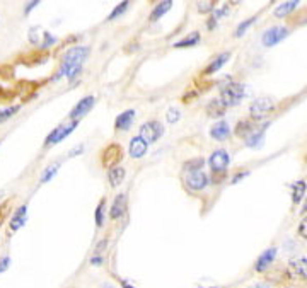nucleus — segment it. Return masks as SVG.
<instances>
[{"instance_id": "obj_17", "label": "nucleus", "mask_w": 307, "mask_h": 288, "mask_svg": "<svg viewBox=\"0 0 307 288\" xmlns=\"http://www.w3.org/2000/svg\"><path fill=\"white\" fill-rule=\"evenodd\" d=\"M229 60H231V53H229V51L220 53V55L217 56L215 60H212V62L208 63V67H206L205 70H203V75H214V73L219 72L220 68L224 67Z\"/></svg>"}, {"instance_id": "obj_15", "label": "nucleus", "mask_w": 307, "mask_h": 288, "mask_svg": "<svg viewBox=\"0 0 307 288\" xmlns=\"http://www.w3.org/2000/svg\"><path fill=\"white\" fill-rule=\"evenodd\" d=\"M147 150H149V145H147L140 137H133L130 140L128 152H130L131 159H142L147 153Z\"/></svg>"}, {"instance_id": "obj_31", "label": "nucleus", "mask_w": 307, "mask_h": 288, "mask_svg": "<svg viewBox=\"0 0 307 288\" xmlns=\"http://www.w3.org/2000/svg\"><path fill=\"white\" fill-rule=\"evenodd\" d=\"M56 170H58V164H53V165H50V167L46 169L45 172H43V176H41V183H48V181L53 178V176L56 174Z\"/></svg>"}, {"instance_id": "obj_4", "label": "nucleus", "mask_w": 307, "mask_h": 288, "mask_svg": "<svg viewBox=\"0 0 307 288\" xmlns=\"http://www.w3.org/2000/svg\"><path fill=\"white\" fill-rule=\"evenodd\" d=\"M275 109V103L273 99L270 98H259L256 101H253L250 106V113L253 120H263L264 116H268L272 111Z\"/></svg>"}, {"instance_id": "obj_19", "label": "nucleus", "mask_w": 307, "mask_h": 288, "mask_svg": "<svg viewBox=\"0 0 307 288\" xmlns=\"http://www.w3.org/2000/svg\"><path fill=\"white\" fill-rule=\"evenodd\" d=\"M270 125H263L261 128H256L255 131L251 133L250 137L246 138V145L247 147H251V148H258V147H261L263 145V140H264V131H266V128Z\"/></svg>"}, {"instance_id": "obj_27", "label": "nucleus", "mask_w": 307, "mask_h": 288, "mask_svg": "<svg viewBox=\"0 0 307 288\" xmlns=\"http://www.w3.org/2000/svg\"><path fill=\"white\" fill-rule=\"evenodd\" d=\"M256 19H258V17H250V19L242 21V23H241L239 26H237V29H236V33H234V36H236V38H241V36L244 34L246 31L250 29L251 26L256 23Z\"/></svg>"}, {"instance_id": "obj_30", "label": "nucleus", "mask_w": 307, "mask_h": 288, "mask_svg": "<svg viewBox=\"0 0 307 288\" xmlns=\"http://www.w3.org/2000/svg\"><path fill=\"white\" fill-rule=\"evenodd\" d=\"M104 203H106V200L103 198L101 201H99L98 208H96V215H94L98 227H103V223H104Z\"/></svg>"}, {"instance_id": "obj_13", "label": "nucleus", "mask_w": 307, "mask_h": 288, "mask_svg": "<svg viewBox=\"0 0 307 288\" xmlns=\"http://www.w3.org/2000/svg\"><path fill=\"white\" fill-rule=\"evenodd\" d=\"M289 273L295 278L307 280V258H295L289 263Z\"/></svg>"}, {"instance_id": "obj_22", "label": "nucleus", "mask_w": 307, "mask_h": 288, "mask_svg": "<svg viewBox=\"0 0 307 288\" xmlns=\"http://www.w3.org/2000/svg\"><path fill=\"white\" fill-rule=\"evenodd\" d=\"M171 7H172V2H171V0H164V2L157 4L156 7L152 9V12H150V21H152V23H156V21L161 19L162 15L166 14Z\"/></svg>"}, {"instance_id": "obj_28", "label": "nucleus", "mask_w": 307, "mask_h": 288, "mask_svg": "<svg viewBox=\"0 0 307 288\" xmlns=\"http://www.w3.org/2000/svg\"><path fill=\"white\" fill-rule=\"evenodd\" d=\"M128 5H130V2L128 0H125V2H121L120 5H116V7L111 10V14H109V21H114V19H118L120 15H123L125 14V10L128 9Z\"/></svg>"}, {"instance_id": "obj_16", "label": "nucleus", "mask_w": 307, "mask_h": 288, "mask_svg": "<svg viewBox=\"0 0 307 288\" xmlns=\"http://www.w3.org/2000/svg\"><path fill=\"white\" fill-rule=\"evenodd\" d=\"M135 120V109H126L123 113H120V116L116 118L114 121V128L118 131H126L130 130L131 123H133Z\"/></svg>"}, {"instance_id": "obj_7", "label": "nucleus", "mask_w": 307, "mask_h": 288, "mask_svg": "<svg viewBox=\"0 0 307 288\" xmlns=\"http://www.w3.org/2000/svg\"><path fill=\"white\" fill-rule=\"evenodd\" d=\"M289 36V29L287 28H280V26H275V28H270L263 33L261 36V43L263 46L272 48L275 45H278L280 41L285 40Z\"/></svg>"}, {"instance_id": "obj_10", "label": "nucleus", "mask_w": 307, "mask_h": 288, "mask_svg": "<svg viewBox=\"0 0 307 288\" xmlns=\"http://www.w3.org/2000/svg\"><path fill=\"white\" fill-rule=\"evenodd\" d=\"M123 159V150H121L120 145H109L108 148L104 150V157H103V164L108 165V167H114V165H118V162Z\"/></svg>"}, {"instance_id": "obj_33", "label": "nucleus", "mask_w": 307, "mask_h": 288, "mask_svg": "<svg viewBox=\"0 0 307 288\" xmlns=\"http://www.w3.org/2000/svg\"><path fill=\"white\" fill-rule=\"evenodd\" d=\"M17 111H19V106H12V108H7V109L0 111V123L5 121V120H9V118H12Z\"/></svg>"}, {"instance_id": "obj_35", "label": "nucleus", "mask_w": 307, "mask_h": 288, "mask_svg": "<svg viewBox=\"0 0 307 288\" xmlns=\"http://www.w3.org/2000/svg\"><path fill=\"white\" fill-rule=\"evenodd\" d=\"M28 38H29L31 43H33V45H40V29L38 28H31Z\"/></svg>"}, {"instance_id": "obj_43", "label": "nucleus", "mask_w": 307, "mask_h": 288, "mask_svg": "<svg viewBox=\"0 0 307 288\" xmlns=\"http://www.w3.org/2000/svg\"><path fill=\"white\" fill-rule=\"evenodd\" d=\"M251 288H270V286L264 285V283H256V285H253Z\"/></svg>"}, {"instance_id": "obj_34", "label": "nucleus", "mask_w": 307, "mask_h": 288, "mask_svg": "<svg viewBox=\"0 0 307 288\" xmlns=\"http://www.w3.org/2000/svg\"><path fill=\"white\" fill-rule=\"evenodd\" d=\"M197 9L202 14H208V12H212V10L215 9V2H198L197 4Z\"/></svg>"}, {"instance_id": "obj_37", "label": "nucleus", "mask_w": 307, "mask_h": 288, "mask_svg": "<svg viewBox=\"0 0 307 288\" xmlns=\"http://www.w3.org/2000/svg\"><path fill=\"white\" fill-rule=\"evenodd\" d=\"M297 232H299V236L302 237V239H307V215L302 218V222H300Z\"/></svg>"}, {"instance_id": "obj_21", "label": "nucleus", "mask_w": 307, "mask_h": 288, "mask_svg": "<svg viewBox=\"0 0 307 288\" xmlns=\"http://www.w3.org/2000/svg\"><path fill=\"white\" fill-rule=\"evenodd\" d=\"M297 5H299V0H289V2H283V4H280L277 9H275V17H287L289 14H292L295 9H297Z\"/></svg>"}, {"instance_id": "obj_9", "label": "nucleus", "mask_w": 307, "mask_h": 288, "mask_svg": "<svg viewBox=\"0 0 307 288\" xmlns=\"http://www.w3.org/2000/svg\"><path fill=\"white\" fill-rule=\"evenodd\" d=\"M208 164H210V167L215 174L225 172V169L229 167V164H231V156L225 150H215L210 156Z\"/></svg>"}, {"instance_id": "obj_2", "label": "nucleus", "mask_w": 307, "mask_h": 288, "mask_svg": "<svg viewBox=\"0 0 307 288\" xmlns=\"http://www.w3.org/2000/svg\"><path fill=\"white\" fill-rule=\"evenodd\" d=\"M246 94V87L242 84L237 82H227L225 85L220 87V103L225 106H236L241 103V99L244 98Z\"/></svg>"}, {"instance_id": "obj_24", "label": "nucleus", "mask_w": 307, "mask_h": 288, "mask_svg": "<svg viewBox=\"0 0 307 288\" xmlns=\"http://www.w3.org/2000/svg\"><path fill=\"white\" fill-rule=\"evenodd\" d=\"M305 189H307V184L304 181H297V183L292 186V203L294 205H299L300 201L304 200Z\"/></svg>"}, {"instance_id": "obj_38", "label": "nucleus", "mask_w": 307, "mask_h": 288, "mask_svg": "<svg viewBox=\"0 0 307 288\" xmlns=\"http://www.w3.org/2000/svg\"><path fill=\"white\" fill-rule=\"evenodd\" d=\"M9 266H10V258H9V256H4V258H0V273L7 271Z\"/></svg>"}, {"instance_id": "obj_11", "label": "nucleus", "mask_w": 307, "mask_h": 288, "mask_svg": "<svg viewBox=\"0 0 307 288\" xmlns=\"http://www.w3.org/2000/svg\"><path fill=\"white\" fill-rule=\"evenodd\" d=\"M275 258H277V247H270L266 249L264 253L259 254V258L256 259V264H255V270L258 271V273H263V271H266L270 266H272V263L275 261Z\"/></svg>"}, {"instance_id": "obj_45", "label": "nucleus", "mask_w": 307, "mask_h": 288, "mask_svg": "<svg viewBox=\"0 0 307 288\" xmlns=\"http://www.w3.org/2000/svg\"><path fill=\"white\" fill-rule=\"evenodd\" d=\"M210 288H219V286H210Z\"/></svg>"}, {"instance_id": "obj_5", "label": "nucleus", "mask_w": 307, "mask_h": 288, "mask_svg": "<svg viewBox=\"0 0 307 288\" xmlns=\"http://www.w3.org/2000/svg\"><path fill=\"white\" fill-rule=\"evenodd\" d=\"M79 125V121H72V123H67V125H60L56 126L55 130H51V133L48 137H46L45 140V147H53L56 145V143H60L62 140H65V138L70 135V133L75 130V126Z\"/></svg>"}, {"instance_id": "obj_3", "label": "nucleus", "mask_w": 307, "mask_h": 288, "mask_svg": "<svg viewBox=\"0 0 307 288\" xmlns=\"http://www.w3.org/2000/svg\"><path fill=\"white\" fill-rule=\"evenodd\" d=\"M162 135H164V126L159 123V121H156V120L147 121V123H144V125L140 126L139 137L147 143V145H149V143L157 142Z\"/></svg>"}, {"instance_id": "obj_39", "label": "nucleus", "mask_w": 307, "mask_h": 288, "mask_svg": "<svg viewBox=\"0 0 307 288\" xmlns=\"http://www.w3.org/2000/svg\"><path fill=\"white\" fill-rule=\"evenodd\" d=\"M38 4H40L38 0H33V2H28V5H26V7H24V14H29L34 7H38Z\"/></svg>"}, {"instance_id": "obj_40", "label": "nucleus", "mask_w": 307, "mask_h": 288, "mask_svg": "<svg viewBox=\"0 0 307 288\" xmlns=\"http://www.w3.org/2000/svg\"><path fill=\"white\" fill-rule=\"evenodd\" d=\"M246 176H247V172H239L237 176H234V178H232V183H239V181L242 178H246Z\"/></svg>"}, {"instance_id": "obj_36", "label": "nucleus", "mask_w": 307, "mask_h": 288, "mask_svg": "<svg viewBox=\"0 0 307 288\" xmlns=\"http://www.w3.org/2000/svg\"><path fill=\"white\" fill-rule=\"evenodd\" d=\"M43 38H45V41L41 43V48H50L56 43V38L55 36H51L50 33H43Z\"/></svg>"}, {"instance_id": "obj_14", "label": "nucleus", "mask_w": 307, "mask_h": 288, "mask_svg": "<svg viewBox=\"0 0 307 288\" xmlns=\"http://www.w3.org/2000/svg\"><path fill=\"white\" fill-rule=\"evenodd\" d=\"M125 212H126V195L120 193L114 198L113 206H111V210H109V218L111 220H118V218L125 215Z\"/></svg>"}, {"instance_id": "obj_44", "label": "nucleus", "mask_w": 307, "mask_h": 288, "mask_svg": "<svg viewBox=\"0 0 307 288\" xmlns=\"http://www.w3.org/2000/svg\"><path fill=\"white\" fill-rule=\"evenodd\" d=\"M101 288H113V286H109V285H103Z\"/></svg>"}, {"instance_id": "obj_32", "label": "nucleus", "mask_w": 307, "mask_h": 288, "mask_svg": "<svg viewBox=\"0 0 307 288\" xmlns=\"http://www.w3.org/2000/svg\"><path fill=\"white\" fill-rule=\"evenodd\" d=\"M179 118H181V113H179V109H167V113H166V120H167V123H178Z\"/></svg>"}, {"instance_id": "obj_29", "label": "nucleus", "mask_w": 307, "mask_h": 288, "mask_svg": "<svg viewBox=\"0 0 307 288\" xmlns=\"http://www.w3.org/2000/svg\"><path fill=\"white\" fill-rule=\"evenodd\" d=\"M203 164H205L203 159L198 157V159H193V161L184 162V169H186L188 172H193V170H203Z\"/></svg>"}, {"instance_id": "obj_20", "label": "nucleus", "mask_w": 307, "mask_h": 288, "mask_svg": "<svg viewBox=\"0 0 307 288\" xmlns=\"http://www.w3.org/2000/svg\"><path fill=\"white\" fill-rule=\"evenodd\" d=\"M125 176H126L125 167H121V165H114V167H111L109 172H108V179H109L111 188H118V186L123 183Z\"/></svg>"}, {"instance_id": "obj_26", "label": "nucleus", "mask_w": 307, "mask_h": 288, "mask_svg": "<svg viewBox=\"0 0 307 288\" xmlns=\"http://www.w3.org/2000/svg\"><path fill=\"white\" fill-rule=\"evenodd\" d=\"M206 111H208L210 116H222V114H224V111H225V106L220 103V99H215V101H212V103L208 104Z\"/></svg>"}, {"instance_id": "obj_25", "label": "nucleus", "mask_w": 307, "mask_h": 288, "mask_svg": "<svg viewBox=\"0 0 307 288\" xmlns=\"http://www.w3.org/2000/svg\"><path fill=\"white\" fill-rule=\"evenodd\" d=\"M200 40H202V34L198 33V31H195V33H191L189 36H186V38H183L181 41H178V43H174V48H188V46H195V45H198Z\"/></svg>"}, {"instance_id": "obj_6", "label": "nucleus", "mask_w": 307, "mask_h": 288, "mask_svg": "<svg viewBox=\"0 0 307 288\" xmlns=\"http://www.w3.org/2000/svg\"><path fill=\"white\" fill-rule=\"evenodd\" d=\"M184 184L189 191H203L208 186V176L203 170H193L184 178Z\"/></svg>"}, {"instance_id": "obj_23", "label": "nucleus", "mask_w": 307, "mask_h": 288, "mask_svg": "<svg viewBox=\"0 0 307 288\" xmlns=\"http://www.w3.org/2000/svg\"><path fill=\"white\" fill-rule=\"evenodd\" d=\"M258 126H255V123L250 120H244V121H239L237 123V128H236V135L237 137H242V138H247L251 135L253 131L256 130Z\"/></svg>"}, {"instance_id": "obj_41", "label": "nucleus", "mask_w": 307, "mask_h": 288, "mask_svg": "<svg viewBox=\"0 0 307 288\" xmlns=\"http://www.w3.org/2000/svg\"><path fill=\"white\" fill-rule=\"evenodd\" d=\"M103 263V258H99V256H94V258L91 259V264H96V266H99Z\"/></svg>"}, {"instance_id": "obj_8", "label": "nucleus", "mask_w": 307, "mask_h": 288, "mask_svg": "<svg viewBox=\"0 0 307 288\" xmlns=\"http://www.w3.org/2000/svg\"><path fill=\"white\" fill-rule=\"evenodd\" d=\"M94 104H96V98H94V95H86V98L81 99L75 106H73V109L70 111V120L81 121V118H84V116L94 108Z\"/></svg>"}, {"instance_id": "obj_1", "label": "nucleus", "mask_w": 307, "mask_h": 288, "mask_svg": "<svg viewBox=\"0 0 307 288\" xmlns=\"http://www.w3.org/2000/svg\"><path fill=\"white\" fill-rule=\"evenodd\" d=\"M89 55V48L87 46H73L70 50L65 51V55L62 58V65L58 68V73L55 79H60L65 75L67 79L77 77L82 70V65L86 62V58Z\"/></svg>"}, {"instance_id": "obj_42", "label": "nucleus", "mask_w": 307, "mask_h": 288, "mask_svg": "<svg viewBox=\"0 0 307 288\" xmlns=\"http://www.w3.org/2000/svg\"><path fill=\"white\" fill-rule=\"evenodd\" d=\"M120 285H121V288H135L133 285H130L128 281H125V280H121V281H120Z\"/></svg>"}, {"instance_id": "obj_18", "label": "nucleus", "mask_w": 307, "mask_h": 288, "mask_svg": "<svg viewBox=\"0 0 307 288\" xmlns=\"http://www.w3.org/2000/svg\"><path fill=\"white\" fill-rule=\"evenodd\" d=\"M229 135H231V126L227 121H219L210 130V137L217 142H224L225 138H229Z\"/></svg>"}, {"instance_id": "obj_12", "label": "nucleus", "mask_w": 307, "mask_h": 288, "mask_svg": "<svg viewBox=\"0 0 307 288\" xmlns=\"http://www.w3.org/2000/svg\"><path fill=\"white\" fill-rule=\"evenodd\" d=\"M26 220H28V205H23V206H19L17 210L14 212L12 217H10L9 228H10L12 232H17L19 228L24 227Z\"/></svg>"}]
</instances>
